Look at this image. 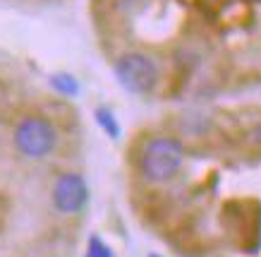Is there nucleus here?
Wrapping results in <instances>:
<instances>
[{
  "label": "nucleus",
  "instance_id": "obj_1",
  "mask_svg": "<svg viewBox=\"0 0 261 257\" xmlns=\"http://www.w3.org/2000/svg\"><path fill=\"white\" fill-rule=\"evenodd\" d=\"M185 163V149L173 137H153L142 149L139 169L151 183H168L180 173Z\"/></svg>",
  "mask_w": 261,
  "mask_h": 257
},
{
  "label": "nucleus",
  "instance_id": "obj_2",
  "mask_svg": "<svg viewBox=\"0 0 261 257\" xmlns=\"http://www.w3.org/2000/svg\"><path fill=\"white\" fill-rule=\"evenodd\" d=\"M58 145L56 125L43 115H27L15 128V147L27 159H46Z\"/></svg>",
  "mask_w": 261,
  "mask_h": 257
},
{
  "label": "nucleus",
  "instance_id": "obj_3",
  "mask_svg": "<svg viewBox=\"0 0 261 257\" xmlns=\"http://www.w3.org/2000/svg\"><path fill=\"white\" fill-rule=\"evenodd\" d=\"M115 77H118L120 87L129 91V94H149L153 91L156 82H159V67L144 53H125L118 58L115 63Z\"/></svg>",
  "mask_w": 261,
  "mask_h": 257
},
{
  "label": "nucleus",
  "instance_id": "obj_4",
  "mask_svg": "<svg viewBox=\"0 0 261 257\" xmlns=\"http://www.w3.org/2000/svg\"><path fill=\"white\" fill-rule=\"evenodd\" d=\"M89 185L80 173H63L53 185V207L60 214H77L87 207Z\"/></svg>",
  "mask_w": 261,
  "mask_h": 257
},
{
  "label": "nucleus",
  "instance_id": "obj_5",
  "mask_svg": "<svg viewBox=\"0 0 261 257\" xmlns=\"http://www.w3.org/2000/svg\"><path fill=\"white\" fill-rule=\"evenodd\" d=\"M50 87L56 89L58 94H63V97H77V94H80V82L67 73L53 75V77H50Z\"/></svg>",
  "mask_w": 261,
  "mask_h": 257
},
{
  "label": "nucleus",
  "instance_id": "obj_6",
  "mask_svg": "<svg viewBox=\"0 0 261 257\" xmlns=\"http://www.w3.org/2000/svg\"><path fill=\"white\" fill-rule=\"evenodd\" d=\"M96 123L103 128V132L111 137V139H118L120 137V125L118 121H115V115H113V111H108V108H96Z\"/></svg>",
  "mask_w": 261,
  "mask_h": 257
},
{
  "label": "nucleus",
  "instance_id": "obj_7",
  "mask_svg": "<svg viewBox=\"0 0 261 257\" xmlns=\"http://www.w3.org/2000/svg\"><path fill=\"white\" fill-rule=\"evenodd\" d=\"M87 257H113V250L111 245H106L101 238H91L89 241V250H87Z\"/></svg>",
  "mask_w": 261,
  "mask_h": 257
},
{
  "label": "nucleus",
  "instance_id": "obj_8",
  "mask_svg": "<svg viewBox=\"0 0 261 257\" xmlns=\"http://www.w3.org/2000/svg\"><path fill=\"white\" fill-rule=\"evenodd\" d=\"M254 142H256V145H261V123L254 128Z\"/></svg>",
  "mask_w": 261,
  "mask_h": 257
},
{
  "label": "nucleus",
  "instance_id": "obj_9",
  "mask_svg": "<svg viewBox=\"0 0 261 257\" xmlns=\"http://www.w3.org/2000/svg\"><path fill=\"white\" fill-rule=\"evenodd\" d=\"M149 257H161V255H149Z\"/></svg>",
  "mask_w": 261,
  "mask_h": 257
}]
</instances>
